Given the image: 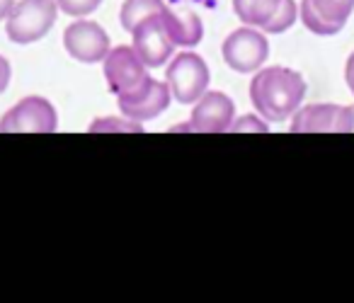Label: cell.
Segmentation results:
<instances>
[{
    "label": "cell",
    "instance_id": "obj_1",
    "mask_svg": "<svg viewBox=\"0 0 354 303\" xmlns=\"http://www.w3.org/2000/svg\"><path fill=\"white\" fill-rule=\"evenodd\" d=\"M306 80L299 71L286 66H270L252 73L250 102L255 112L270 124L289 122L304 104Z\"/></svg>",
    "mask_w": 354,
    "mask_h": 303
},
{
    "label": "cell",
    "instance_id": "obj_2",
    "mask_svg": "<svg viewBox=\"0 0 354 303\" xmlns=\"http://www.w3.org/2000/svg\"><path fill=\"white\" fill-rule=\"evenodd\" d=\"M59 6L56 0H20L6 17V35L12 44H35L44 39L56 25Z\"/></svg>",
    "mask_w": 354,
    "mask_h": 303
},
{
    "label": "cell",
    "instance_id": "obj_3",
    "mask_svg": "<svg viewBox=\"0 0 354 303\" xmlns=\"http://www.w3.org/2000/svg\"><path fill=\"white\" fill-rule=\"evenodd\" d=\"M209 66L194 51H180L167 61L165 83L172 93V100L180 104H194L209 90Z\"/></svg>",
    "mask_w": 354,
    "mask_h": 303
},
{
    "label": "cell",
    "instance_id": "obj_4",
    "mask_svg": "<svg viewBox=\"0 0 354 303\" xmlns=\"http://www.w3.org/2000/svg\"><path fill=\"white\" fill-rule=\"evenodd\" d=\"M104 80L114 98H131L151 83L148 66L133 46H114L104 56Z\"/></svg>",
    "mask_w": 354,
    "mask_h": 303
},
{
    "label": "cell",
    "instance_id": "obj_5",
    "mask_svg": "<svg viewBox=\"0 0 354 303\" xmlns=\"http://www.w3.org/2000/svg\"><path fill=\"white\" fill-rule=\"evenodd\" d=\"M221 54L231 71L243 75L255 73L265 66L267 56H270V39L260 27L243 25L226 37Z\"/></svg>",
    "mask_w": 354,
    "mask_h": 303
},
{
    "label": "cell",
    "instance_id": "obj_6",
    "mask_svg": "<svg viewBox=\"0 0 354 303\" xmlns=\"http://www.w3.org/2000/svg\"><path fill=\"white\" fill-rule=\"evenodd\" d=\"M236 119V102L226 93L207 90L202 98L194 102L192 117L185 124L170 127L172 134H226Z\"/></svg>",
    "mask_w": 354,
    "mask_h": 303
},
{
    "label": "cell",
    "instance_id": "obj_7",
    "mask_svg": "<svg viewBox=\"0 0 354 303\" xmlns=\"http://www.w3.org/2000/svg\"><path fill=\"white\" fill-rule=\"evenodd\" d=\"M59 129V114L54 104L39 95L20 100L0 117V134H54Z\"/></svg>",
    "mask_w": 354,
    "mask_h": 303
},
{
    "label": "cell",
    "instance_id": "obj_8",
    "mask_svg": "<svg viewBox=\"0 0 354 303\" xmlns=\"http://www.w3.org/2000/svg\"><path fill=\"white\" fill-rule=\"evenodd\" d=\"M354 109L347 104L315 102L299 107L291 117V134H352Z\"/></svg>",
    "mask_w": 354,
    "mask_h": 303
},
{
    "label": "cell",
    "instance_id": "obj_9",
    "mask_svg": "<svg viewBox=\"0 0 354 303\" xmlns=\"http://www.w3.org/2000/svg\"><path fill=\"white\" fill-rule=\"evenodd\" d=\"M64 49H66V54L78 61V64L93 66V64L104 61V56L112 49V42H109V35L102 25L78 17L73 25L66 27Z\"/></svg>",
    "mask_w": 354,
    "mask_h": 303
},
{
    "label": "cell",
    "instance_id": "obj_10",
    "mask_svg": "<svg viewBox=\"0 0 354 303\" xmlns=\"http://www.w3.org/2000/svg\"><path fill=\"white\" fill-rule=\"evenodd\" d=\"M165 12V10H162ZM162 12L158 15H148L146 20H141L133 27V49L141 56V61L148 68H160L175 54V44H172L170 35H167L165 20H162Z\"/></svg>",
    "mask_w": 354,
    "mask_h": 303
},
{
    "label": "cell",
    "instance_id": "obj_11",
    "mask_svg": "<svg viewBox=\"0 0 354 303\" xmlns=\"http://www.w3.org/2000/svg\"><path fill=\"white\" fill-rule=\"evenodd\" d=\"M354 12V0H301L299 17L315 37H335Z\"/></svg>",
    "mask_w": 354,
    "mask_h": 303
},
{
    "label": "cell",
    "instance_id": "obj_12",
    "mask_svg": "<svg viewBox=\"0 0 354 303\" xmlns=\"http://www.w3.org/2000/svg\"><path fill=\"white\" fill-rule=\"evenodd\" d=\"M172 102V93L167 88V83L151 78V83L141 90V93L131 95V98H117V107L124 117L133 119V122H151L158 119Z\"/></svg>",
    "mask_w": 354,
    "mask_h": 303
},
{
    "label": "cell",
    "instance_id": "obj_13",
    "mask_svg": "<svg viewBox=\"0 0 354 303\" xmlns=\"http://www.w3.org/2000/svg\"><path fill=\"white\" fill-rule=\"evenodd\" d=\"M162 20H165L167 35H170L175 49H194V46L202 44L204 39V22L197 12L192 10H180L172 12L165 8L162 12Z\"/></svg>",
    "mask_w": 354,
    "mask_h": 303
},
{
    "label": "cell",
    "instance_id": "obj_14",
    "mask_svg": "<svg viewBox=\"0 0 354 303\" xmlns=\"http://www.w3.org/2000/svg\"><path fill=\"white\" fill-rule=\"evenodd\" d=\"M279 6L281 0H233V12H236L243 25L260 27L262 30L274 17Z\"/></svg>",
    "mask_w": 354,
    "mask_h": 303
},
{
    "label": "cell",
    "instance_id": "obj_15",
    "mask_svg": "<svg viewBox=\"0 0 354 303\" xmlns=\"http://www.w3.org/2000/svg\"><path fill=\"white\" fill-rule=\"evenodd\" d=\"M162 10H165L162 0H124L122 10H119V22H122L124 32L131 35L138 22L146 20L148 15H158Z\"/></svg>",
    "mask_w": 354,
    "mask_h": 303
},
{
    "label": "cell",
    "instance_id": "obj_16",
    "mask_svg": "<svg viewBox=\"0 0 354 303\" xmlns=\"http://www.w3.org/2000/svg\"><path fill=\"white\" fill-rule=\"evenodd\" d=\"M90 134H143V124L129 117H97L90 122Z\"/></svg>",
    "mask_w": 354,
    "mask_h": 303
},
{
    "label": "cell",
    "instance_id": "obj_17",
    "mask_svg": "<svg viewBox=\"0 0 354 303\" xmlns=\"http://www.w3.org/2000/svg\"><path fill=\"white\" fill-rule=\"evenodd\" d=\"M296 20H299V6H296V0H281V6L277 8L274 17L262 27V32H265V35H284Z\"/></svg>",
    "mask_w": 354,
    "mask_h": 303
},
{
    "label": "cell",
    "instance_id": "obj_18",
    "mask_svg": "<svg viewBox=\"0 0 354 303\" xmlns=\"http://www.w3.org/2000/svg\"><path fill=\"white\" fill-rule=\"evenodd\" d=\"M228 131L233 134H267L270 131V122L262 119L260 114H243V117H236Z\"/></svg>",
    "mask_w": 354,
    "mask_h": 303
},
{
    "label": "cell",
    "instance_id": "obj_19",
    "mask_svg": "<svg viewBox=\"0 0 354 303\" xmlns=\"http://www.w3.org/2000/svg\"><path fill=\"white\" fill-rule=\"evenodd\" d=\"M56 6L68 17H88L102 6V0H56Z\"/></svg>",
    "mask_w": 354,
    "mask_h": 303
},
{
    "label": "cell",
    "instance_id": "obj_20",
    "mask_svg": "<svg viewBox=\"0 0 354 303\" xmlns=\"http://www.w3.org/2000/svg\"><path fill=\"white\" fill-rule=\"evenodd\" d=\"M10 78H12L10 61H8L6 56L0 54V95H3L8 90V85H10Z\"/></svg>",
    "mask_w": 354,
    "mask_h": 303
},
{
    "label": "cell",
    "instance_id": "obj_21",
    "mask_svg": "<svg viewBox=\"0 0 354 303\" xmlns=\"http://www.w3.org/2000/svg\"><path fill=\"white\" fill-rule=\"evenodd\" d=\"M344 83H347V88L352 90V95H354V51L349 54L347 64H344Z\"/></svg>",
    "mask_w": 354,
    "mask_h": 303
},
{
    "label": "cell",
    "instance_id": "obj_22",
    "mask_svg": "<svg viewBox=\"0 0 354 303\" xmlns=\"http://www.w3.org/2000/svg\"><path fill=\"white\" fill-rule=\"evenodd\" d=\"M15 3H17V0H0V22L10 15V10H12V6H15Z\"/></svg>",
    "mask_w": 354,
    "mask_h": 303
}]
</instances>
